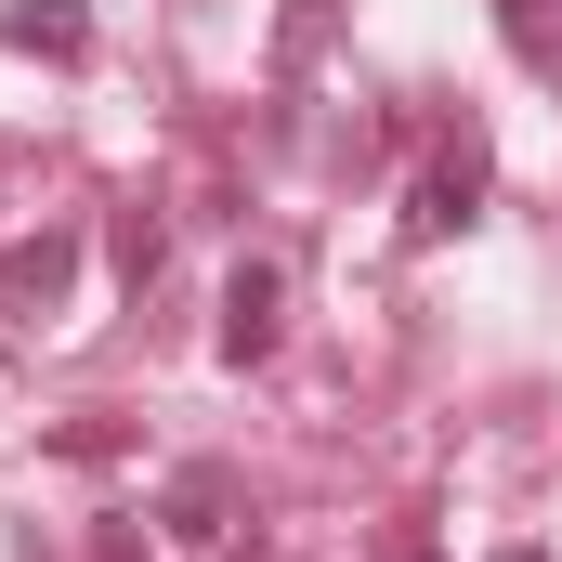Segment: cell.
I'll use <instances>...</instances> for the list:
<instances>
[{
	"mask_svg": "<svg viewBox=\"0 0 562 562\" xmlns=\"http://www.w3.org/2000/svg\"><path fill=\"white\" fill-rule=\"evenodd\" d=\"M393 562H445V550H393Z\"/></svg>",
	"mask_w": 562,
	"mask_h": 562,
	"instance_id": "9",
	"label": "cell"
},
{
	"mask_svg": "<svg viewBox=\"0 0 562 562\" xmlns=\"http://www.w3.org/2000/svg\"><path fill=\"white\" fill-rule=\"evenodd\" d=\"M119 276L157 288V223H144V210H119Z\"/></svg>",
	"mask_w": 562,
	"mask_h": 562,
	"instance_id": "6",
	"label": "cell"
},
{
	"mask_svg": "<svg viewBox=\"0 0 562 562\" xmlns=\"http://www.w3.org/2000/svg\"><path fill=\"white\" fill-rule=\"evenodd\" d=\"M92 562H144V537L132 524H92Z\"/></svg>",
	"mask_w": 562,
	"mask_h": 562,
	"instance_id": "7",
	"label": "cell"
},
{
	"mask_svg": "<svg viewBox=\"0 0 562 562\" xmlns=\"http://www.w3.org/2000/svg\"><path fill=\"white\" fill-rule=\"evenodd\" d=\"M0 53H53V66H79V53H92V13H79V0H13V13H0Z\"/></svg>",
	"mask_w": 562,
	"mask_h": 562,
	"instance_id": "5",
	"label": "cell"
},
{
	"mask_svg": "<svg viewBox=\"0 0 562 562\" xmlns=\"http://www.w3.org/2000/svg\"><path fill=\"white\" fill-rule=\"evenodd\" d=\"M66 288H79V223H40V236L0 249V314H13V327L66 314Z\"/></svg>",
	"mask_w": 562,
	"mask_h": 562,
	"instance_id": "3",
	"label": "cell"
},
{
	"mask_svg": "<svg viewBox=\"0 0 562 562\" xmlns=\"http://www.w3.org/2000/svg\"><path fill=\"white\" fill-rule=\"evenodd\" d=\"M288 340V276L276 262H236V288H223V367H262Z\"/></svg>",
	"mask_w": 562,
	"mask_h": 562,
	"instance_id": "4",
	"label": "cell"
},
{
	"mask_svg": "<svg viewBox=\"0 0 562 562\" xmlns=\"http://www.w3.org/2000/svg\"><path fill=\"white\" fill-rule=\"evenodd\" d=\"M497 562H550V550H497Z\"/></svg>",
	"mask_w": 562,
	"mask_h": 562,
	"instance_id": "8",
	"label": "cell"
},
{
	"mask_svg": "<svg viewBox=\"0 0 562 562\" xmlns=\"http://www.w3.org/2000/svg\"><path fill=\"white\" fill-rule=\"evenodd\" d=\"M471 210H484V132L431 144V170L406 183V249H445V236H458Z\"/></svg>",
	"mask_w": 562,
	"mask_h": 562,
	"instance_id": "2",
	"label": "cell"
},
{
	"mask_svg": "<svg viewBox=\"0 0 562 562\" xmlns=\"http://www.w3.org/2000/svg\"><path fill=\"white\" fill-rule=\"evenodd\" d=\"M157 524H170L183 550H236V537H249V484H236V458H183L170 497H157Z\"/></svg>",
	"mask_w": 562,
	"mask_h": 562,
	"instance_id": "1",
	"label": "cell"
}]
</instances>
